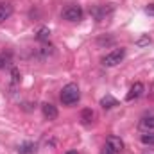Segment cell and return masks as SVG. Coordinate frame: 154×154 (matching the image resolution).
I'll use <instances>...</instances> for the list:
<instances>
[{
	"mask_svg": "<svg viewBox=\"0 0 154 154\" xmlns=\"http://www.w3.org/2000/svg\"><path fill=\"white\" fill-rule=\"evenodd\" d=\"M143 91H145V86H143L142 82H134V84L131 86L129 93L125 95V100H127V102H131V100H136V99H140V97L143 95Z\"/></svg>",
	"mask_w": 154,
	"mask_h": 154,
	"instance_id": "obj_5",
	"label": "cell"
},
{
	"mask_svg": "<svg viewBox=\"0 0 154 154\" xmlns=\"http://www.w3.org/2000/svg\"><path fill=\"white\" fill-rule=\"evenodd\" d=\"M145 13H147L149 16H154V4H149V5L145 7Z\"/></svg>",
	"mask_w": 154,
	"mask_h": 154,
	"instance_id": "obj_17",
	"label": "cell"
},
{
	"mask_svg": "<svg viewBox=\"0 0 154 154\" xmlns=\"http://www.w3.org/2000/svg\"><path fill=\"white\" fill-rule=\"evenodd\" d=\"M106 143H108V145H109V147H111V149H113L115 152H120V151L124 149V142H122V140H120L118 136H109Z\"/></svg>",
	"mask_w": 154,
	"mask_h": 154,
	"instance_id": "obj_8",
	"label": "cell"
},
{
	"mask_svg": "<svg viewBox=\"0 0 154 154\" xmlns=\"http://www.w3.org/2000/svg\"><path fill=\"white\" fill-rule=\"evenodd\" d=\"M61 16H63L66 22H79V20L82 18V9H81V5L72 4V5H68V7L63 9Z\"/></svg>",
	"mask_w": 154,
	"mask_h": 154,
	"instance_id": "obj_3",
	"label": "cell"
},
{
	"mask_svg": "<svg viewBox=\"0 0 154 154\" xmlns=\"http://www.w3.org/2000/svg\"><path fill=\"white\" fill-rule=\"evenodd\" d=\"M36 38L39 39V41H48L50 39V31H48V27H41L38 31V36Z\"/></svg>",
	"mask_w": 154,
	"mask_h": 154,
	"instance_id": "obj_13",
	"label": "cell"
},
{
	"mask_svg": "<svg viewBox=\"0 0 154 154\" xmlns=\"http://www.w3.org/2000/svg\"><path fill=\"white\" fill-rule=\"evenodd\" d=\"M100 106H102L104 109H111V108L118 106V102H116V99H113L111 95H106V97L100 100Z\"/></svg>",
	"mask_w": 154,
	"mask_h": 154,
	"instance_id": "obj_12",
	"label": "cell"
},
{
	"mask_svg": "<svg viewBox=\"0 0 154 154\" xmlns=\"http://www.w3.org/2000/svg\"><path fill=\"white\" fill-rule=\"evenodd\" d=\"M140 131L142 133H154V115H147L140 120Z\"/></svg>",
	"mask_w": 154,
	"mask_h": 154,
	"instance_id": "obj_6",
	"label": "cell"
},
{
	"mask_svg": "<svg viewBox=\"0 0 154 154\" xmlns=\"http://www.w3.org/2000/svg\"><path fill=\"white\" fill-rule=\"evenodd\" d=\"M93 118H95V113H93V109L86 108V109H82V111H81V122H82L84 125H90V124L93 122Z\"/></svg>",
	"mask_w": 154,
	"mask_h": 154,
	"instance_id": "obj_10",
	"label": "cell"
},
{
	"mask_svg": "<svg viewBox=\"0 0 154 154\" xmlns=\"http://www.w3.org/2000/svg\"><path fill=\"white\" fill-rule=\"evenodd\" d=\"M59 99H61V102H63L65 106H74V104H77L79 99H81V90H79V86L74 84V82L63 86V90H61V93H59Z\"/></svg>",
	"mask_w": 154,
	"mask_h": 154,
	"instance_id": "obj_1",
	"label": "cell"
},
{
	"mask_svg": "<svg viewBox=\"0 0 154 154\" xmlns=\"http://www.w3.org/2000/svg\"><path fill=\"white\" fill-rule=\"evenodd\" d=\"M11 75H13V82H18V81H20V74H18V70H16V68H13Z\"/></svg>",
	"mask_w": 154,
	"mask_h": 154,
	"instance_id": "obj_16",
	"label": "cell"
},
{
	"mask_svg": "<svg viewBox=\"0 0 154 154\" xmlns=\"http://www.w3.org/2000/svg\"><path fill=\"white\" fill-rule=\"evenodd\" d=\"M124 57H125V48H122V47H120V48H116V50H113V52L106 54V56L102 57V61H100V63H102L104 66H109V68H111V66L120 65Z\"/></svg>",
	"mask_w": 154,
	"mask_h": 154,
	"instance_id": "obj_2",
	"label": "cell"
},
{
	"mask_svg": "<svg viewBox=\"0 0 154 154\" xmlns=\"http://www.w3.org/2000/svg\"><path fill=\"white\" fill-rule=\"evenodd\" d=\"M11 14H13V5H9V4H0V23H4Z\"/></svg>",
	"mask_w": 154,
	"mask_h": 154,
	"instance_id": "obj_9",
	"label": "cell"
},
{
	"mask_svg": "<svg viewBox=\"0 0 154 154\" xmlns=\"http://www.w3.org/2000/svg\"><path fill=\"white\" fill-rule=\"evenodd\" d=\"M111 11H113L111 5H109V7H106V5H97V7H91V9H90V14H91L97 22H102V20H106V16H108Z\"/></svg>",
	"mask_w": 154,
	"mask_h": 154,
	"instance_id": "obj_4",
	"label": "cell"
},
{
	"mask_svg": "<svg viewBox=\"0 0 154 154\" xmlns=\"http://www.w3.org/2000/svg\"><path fill=\"white\" fill-rule=\"evenodd\" d=\"M11 65V54H0V70Z\"/></svg>",
	"mask_w": 154,
	"mask_h": 154,
	"instance_id": "obj_15",
	"label": "cell"
},
{
	"mask_svg": "<svg viewBox=\"0 0 154 154\" xmlns=\"http://www.w3.org/2000/svg\"><path fill=\"white\" fill-rule=\"evenodd\" d=\"M65 154H79L77 151H68V152H65Z\"/></svg>",
	"mask_w": 154,
	"mask_h": 154,
	"instance_id": "obj_21",
	"label": "cell"
},
{
	"mask_svg": "<svg viewBox=\"0 0 154 154\" xmlns=\"http://www.w3.org/2000/svg\"><path fill=\"white\" fill-rule=\"evenodd\" d=\"M102 154H115V151H113V149L106 143V145H104V149H102Z\"/></svg>",
	"mask_w": 154,
	"mask_h": 154,
	"instance_id": "obj_18",
	"label": "cell"
},
{
	"mask_svg": "<svg viewBox=\"0 0 154 154\" xmlns=\"http://www.w3.org/2000/svg\"><path fill=\"white\" fill-rule=\"evenodd\" d=\"M34 151H36V143H32V142H25V143L18 145V152L20 154H32Z\"/></svg>",
	"mask_w": 154,
	"mask_h": 154,
	"instance_id": "obj_11",
	"label": "cell"
},
{
	"mask_svg": "<svg viewBox=\"0 0 154 154\" xmlns=\"http://www.w3.org/2000/svg\"><path fill=\"white\" fill-rule=\"evenodd\" d=\"M140 140L143 145H154V133H143Z\"/></svg>",
	"mask_w": 154,
	"mask_h": 154,
	"instance_id": "obj_14",
	"label": "cell"
},
{
	"mask_svg": "<svg viewBox=\"0 0 154 154\" xmlns=\"http://www.w3.org/2000/svg\"><path fill=\"white\" fill-rule=\"evenodd\" d=\"M147 43H151V38H149V36H145V38L138 39V45H140V47H142V45H147Z\"/></svg>",
	"mask_w": 154,
	"mask_h": 154,
	"instance_id": "obj_19",
	"label": "cell"
},
{
	"mask_svg": "<svg viewBox=\"0 0 154 154\" xmlns=\"http://www.w3.org/2000/svg\"><path fill=\"white\" fill-rule=\"evenodd\" d=\"M41 111H43V116L47 120H56L57 118V108L54 104H50V102H45L41 106Z\"/></svg>",
	"mask_w": 154,
	"mask_h": 154,
	"instance_id": "obj_7",
	"label": "cell"
},
{
	"mask_svg": "<svg viewBox=\"0 0 154 154\" xmlns=\"http://www.w3.org/2000/svg\"><path fill=\"white\" fill-rule=\"evenodd\" d=\"M142 154H154V149H145Z\"/></svg>",
	"mask_w": 154,
	"mask_h": 154,
	"instance_id": "obj_20",
	"label": "cell"
}]
</instances>
